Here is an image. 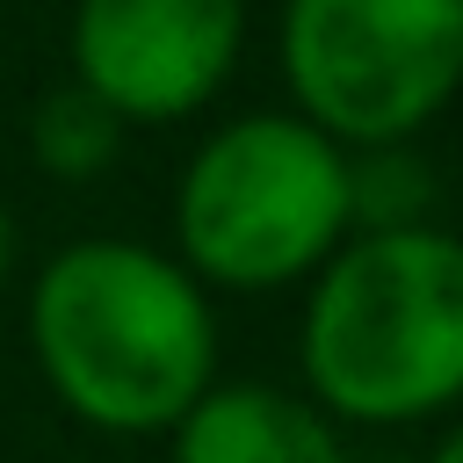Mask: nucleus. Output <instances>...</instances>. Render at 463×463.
<instances>
[{
  "mask_svg": "<svg viewBox=\"0 0 463 463\" xmlns=\"http://www.w3.org/2000/svg\"><path fill=\"white\" fill-rule=\"evenodd\" d=\"M7 268H14V217H7V203H0V282H7Z\"/></svg>",
  "mask_w": 463,
  "mask_h": 463,
  "instance_id": "obj_9",
  "label": "nucleus"
},
{
  "mask_svg": "<svg viewBox=\"0 0 463 463\" xmlns=\"http://www.w3.org/2000/svg\"><path fill=\"white\" fill-rule=\"evenodd\" d=\"M434 174L412 145H376V152H347V210L354 232H412L434 224Z\"/></svg>",
  "mask_w": 463,
  "mask_h": 463,
  "instance_id": "obj_8",
  "label": "nucleus"
},
{
  "mask_svg": "<svg viewBox=\"0 0 463 463\" xmlns=\"http://www.w3.org/2000/svg\"><path fill=\"white\" fill-rule=\"evenodd\" d=\"M72 87L123 130L210 109L246 51V0H72Z\"/></svg>",
  "mask_w": 463,
  "mask_h": 463,
  "instance_id": "obj_5",
  "label": "nucleus"
},
{
  "mask_svg": "<svg viewBox=\"0 0 463 463\" xmlns=\"http://www.w3.org/2000/svg\"><path fill=\"white\" fill-rule=\"evenodd\" d=\"M43 391L94 434H166L217 369L210 289L145 239H72L29 282Z\"/></svg>",
  "mask_w": 463,
  "mask_h": 463,
  "instance_id": "obj_1",
  "label": "nucleus"
},
{
  "mask_svg": "<svg viewBox=\"0 0 463 463\" xmlns=\"http://www.w3.org/2000/svg\"><path fill=\"white\" fill-rule=\"evenodd\" d=\"M174 463H347L340 427L260 376H217L174 427Z\"/></svg>",
  "mask_w": 463,
  "mask_h": 463,
  "instance_id": "obj_6",
  "label": "nucleus"
},
{
  "mask_svg": "<svg viewBox=\"0 0 463 463\" xmlns=\"http://www.w3.org/2000/svg\"><path fill=\"white\" fill-rule=\"evenodd\" d=\"M304 398L333 427H412L463 398V246L441 224L347 232L304 282Z\"/></svg>",
  "mask_w": 463,
  "mask_h": 463,
  "instance_id": "obj_2",
  "label": "nucleus"
},
{
  "mask_svg": "<svg viewBox=\"0 0 463 463\" xmlns=\"http://www.w3.org/2000/svg\"><path fill=\"white\" fill-rule=\"evenodd\" d=\"M354 232L347 152L289 109L217 123L174 181V260L203 289H289Z\"/></svg>",
  "mask_w": 463,
  "mask_h": 463,
  "instance_id": "obj_3",
  "label": "nucleus"
},
{
  "mask_svg": "<svg viewBox=\"0 0 463 463\" xmlns=\"http://www.w3.org/2000/svg\"><path fill=\"white\" fill-rule=\"evenodd\" d=\"M275 58L340 152L412 145L463 80V0H282Z\"/></svg>",
  "mask_w": 463,
  "mask_h": 463,
  "instance_id": "obj_4",
  "label": "nucleus"
},
{
  "mask_svg": "<svg viewBox=\"0 0 463 463\" xmlns=\"http://www.w3.org/2000/svg\"><path fill=\"white\" fill-rule=\"evenodd\" d=\"M116 152H123V123L87 87L65 80V87H51L36 101V116H29V159H36V174H51V181H94V174L116 166Z\"/></svg>",
  "mask_w": 463,
  "mask_h": 463,
  "instance_id": "obj_7",
  "label": "nucleus"
},
{
  "mask_svg": "<svg viewBox=\"0 0 463 463\" xmlns=\"http://www.w3.org/2000/svg\"><path fill=\"white\" fill-rule=\"evenodd\" d=\"M427 463H463V441H456V434H441V441H434V456H427Z\"/></svg>",
  "mask_w": 463,
  "mask_h": 463,
  "instance_id": "obj_10",
  "label": "nucleus"
}]
</instances>
